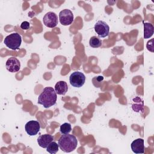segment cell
Segmentation results:
<instances>
[{
    "instance_id": "12",
    "label": "cell",
    "mask_w": 154,
    "mask_h": 154,
    "mask_svg": "<svg viewBox=\"0 0 154 154\" xmlns=\"http://www.w3.org/2000/svg\"><path fill=\"white\" fill-rule=\"evenodd\" d=\"M54 89L57 94L59 95H64L68 90V85L66 82L60 81L56 83Z\"/></svg>"
},
{
    "instance_id": "6",
    "label": "cell",
    "mask_w": 154,
    "mask_h": 154,
    "mask_svg": "<svg viewBox=\"0 0 154 154\" xmlns=\"http://www.w3.org/2000/svg\"><path fill=\"white\" fill-rule=\"evenodd\" d=\"M73 14L71 10L64 9L59 13V20L61 25L67 26L72 24L73 21Z\"/></svg>"
},
{
    "instance_id": "18",
    "label": "cell",
    "mask_w": 154,
    "mask_h": 154,
    "mask_svg": "<svg viewBox=\"0 0 154 154\" xmlns=\"http://www.w3.org/2000/svg\"><path fill=\"white\" fill-rule=\"evenodd\" d=\"M146 47H147V50H149L152 52H153V38L147 42Z\"/></svg>"
},
{
    "instance_id": "14",
    "label": "cell",
    "mask_w": 154,
    "mask_h": 154,
    "mask_svg": "<svg viewBox=\"0 0 154 154\" xmlns=\"http://www.w3.org/2000/svg\"><path fill=\"white\" fill-rule=\"evenodd\" d=\"M154 32V27L153 25L149 22L144 23V38H149L151 37Z\"/></svg>"
},
{
    "instance_id": "1",
    "label": "cell",
    "mask_w": 154,
    "mask_h": 154,
    "mask_svg": "<svg viewBox=\"0 0 154 154\" xmlns=\"http://www.w3.org/2000/svg\"><path fill=\"white\" fill-rule=\"evenodd\" d=\"M57 99V93L54 88L51 87H45L38 97V103L48 108L56 103Z\"/></svg>"
},
{
    "instance_id": "19",
    "label": "cell",
    "mask_w": 154,
    "mask_h": 154,
    "mask_svg": "<svg viewBox=\"0 0 154 154\" xmlns=\"http://www.w3.org/2000/svg\"><path fill=\"white\" fill-rule=\"evenodd\" d=\"M29 26H30V24L27 21H24L23 22L21 25H20V28L23 29H25V30H27L29 28Z\"/></svg>"
},
{
    "instance_id": "5",
    "label": "cell",
    "mask_w": 154,
    "mask_h": 154,
    "mask_svg": "<svg viewBox=\"0 0 154 154\" xmlns=\"http://www.w3.org/2000/svg\"><path fill=\"white\" fill-rule=\"evenodd\" d=\"M94 31L99 37L104 38L109 35V26L103 20H98L94 25Z\"/></svg>"
},
{
    "instance_id": "7",
    "label": "cell",
    "mask_w": 154,
    "mask_h": 154,
    "mask_svg": "<svg viewBox=\"0 0 154 154\" xmlns=\"http://www.w3.org/2000/svg\"><path fill=\"white\" fill-rule=\"evenodd\" d=\"M43 22L45 25L48 28H54L58 23L57 15L52 11H49L44 16Z\"/></svg>"
},
{
    "instance_id": "3",
    "label": "cell",
    "mask_w": 154,
    "mask_h": 154,
    "mask_svg": "<svg viewBox=\"0 0 154 154\" xmlns=\"http://www.w3.org/2000/svg\"><path fill=\"white\" fill-rule=\"evenodd\" d=\"M22 43V37L17 32H13L6 36L4 43L8 48L16 51L19 49Z\"/></svg>"
},
{
    "instance_id": "10",
    "label": "cell",
    "mask_w": 154,
    "mask_h": 154,
    "mask_svg": "<svg viewBox=\"0 0 154 154\" xmlns=\"http://www.w3.org/2000/svg\"><path fill=\"white\" fill-rule=\"evenodd\" d=\"M131 149L135 153H144V140L142 138H137L133 141L131 144Z\"/></svg>"
},
{
    "instance_id": "11",
    "label": "cell",
    "mask_w": 154,
    "mask_h": 154,
    "mask_svg": "<svg viewBox=\"0 0 154 154\" xmlns=\"http://www.w3.org/2000/svg\"><path fill=\"white\" fill-rule=\"evenodd\" d=\"M54 137L50 134H46L40 135L37 138V143L42 148H46L48 144L53 141Z\"/></svg>"
},
{
    "instance_id": "4",
    "label": "cell",
    "mask_w": 154,
    "mask_h": 154,
    "mask_svg": "<svg viewBox=\"0 0 154 154\" xmlns=\"http://www.w3.org/2000/svg\"><path fill=\"white\" fill-rule=\"evenodd\" d=\"M85 81V76L84 74L78 71L73 72L69 77L70 84L74 87H81L84 84Z\"/></svg>"
},
{
    "instance_id": "15",
    "label": "cell",
    "mask_w": 154,
    "mask_h": 154,
    "mask_svg": "<svg viewBox=\"0 0 154 154\" xmlns=\"http://www.w3.org/2000/svg\"><path fill=\"white\" fill-rule=\"evenodd\" d=\"M102 41L96 36H93L90 38L89 41V45L93 48H97L102 46Z\"/></svg>"
},
{
    "instance_id": "9",
    "label": "cell",
    "mask_w": 154,
    "mask_h": 154,
    "mask_svg": "<svg viewBox=\"0 0 154 154\" xmlns=\"http://www.w3.org/2000/svg\"><path fill=\"white\" fill-rule=\"evenodd\" d=\"M5 67L10 72H17L20 70V63L17 58L15 57H10L6 61Z\"/></svg>"
},
{
    "instance_id": "13",
    "label": "cell",
    "mask_w": 154,
    "mask_h": 154,
    "mask_svg": "<svg viewBox=\"0 0 154 154\" xmlns=\"http://www.w3.org/2000/svg\"><path fill=\"white\" fill-rule=\"evenodd\" d=\"M132 101L133 103L132 104V108L133 110L137 112L140 111L143 112L144 110V103L143 99L139 97H136L132 100Z\"/></svg>"
},
{
    "instance_id": "17",
    "label": "cell",
    "mask_w": 154,
    "mask_h": 154,
    "mask_svg": "<svg viewBox=\"0 0 154 154\" xmlns=\"http://www.w3.org/2000/svg\"><path fill=\"white\" fill-rule=\"evenodd\" d=\"M72 131L71 125L69 123H64L60 126V131L62 134H68Z\"/></svg>"
},
{
    "instance_id": "2",
    "label": "cell",
    "mask_w": 154,
    "mask_h": 154,
    "mask_svg": "<svg viewBox=\"0 0 154 154\" xmlns=\"http://www.w3.org/2000/svg\"><path fill=\"white\" fill-rule=\"evenodd\" d=\"M58 144L60 149L66 153L73 151L77 147L78 140L76 137L70 134H63L60 137Z\"/></svg>"
},
{
    "instance_id": "8",
    "label": "cell",
    "mask_w": 154,
    "mask_h": 154,
    "mask_svg": "<svg viewBox=\"0 0 154 154\" xmlns=\"http://www.w3.org/2000/svg\"><path fill=\"white\" fill-rule=\"evenodd\" d=\"M40 129V125L38 121L30 120L28 122L25 126V129L27 134L30 136H34L37 134Z\"/></svg>"
},
{
    "instance_id": "16",
    "label": "cell",
    "mask_w": 154,
    "mask_h": 154,
    "mask_svg": "<svg viewBox=\"0 0 154 154\" xmlns=\"http://www.w3.org/2000/svg\"><path fill=\"white\" fill-rule=\"evenodd\" d=\"M58 150L59 146L55 141H52L51 143H50L46 147V151L51 154L56 153L58 151Z\"/></svg>"
}]
</instances>
